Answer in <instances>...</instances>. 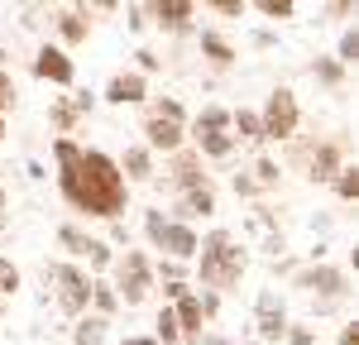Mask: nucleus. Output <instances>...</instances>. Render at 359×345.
Wrapping results in <instances>:
<instances>
[{
    "instance_id": "obj_1",
    "label": "nucleus",
    "mask_w": 359,
    "mask_h": 345,
    "mask_svg": "<svg viewBox=\"0 0 359 345\" xmlns=\"http://www.w3.org/2000/svg\"><path fill=\"white\" fill-rule=\"evenodd\" d=\"M57 192L72 211L96 216V221H120V211L130 206V182L120 177V163L106 149H82L72 163H62Z\"/></svg>"
},
{
    "instance_id": "obj_2",
    "label": "nucleus",
    "mask_w": 359,
    "mask_h": 345,
    "mask_svg": "<svg viewBox=\"0 0 359 345\" xmlns=\"http://www.w3.org/2000/svg\"><path fill=\"white\" fill-rule=\"evenodd\" d=\"M245 269H249V255L230 230L216 226L211 235H201V245H196V278H201L206 292H235Z\"/></svg>"
},
{
    "instance_id": "obj_3",
    "label": "nucleus",
    "mask_w": 359,
    "mask_h": 345,
    "mask_svg": "<svg viewBox=\"0 0 359 345\" xmlns=\"http://www.w3.org/2000/svg\"><path fill=\"white\" fill-rule=\"evenodd\" d=\"M115 273V297H120V307H144L149 302V292L158 288V278H154V259L144 255V250H125V255H115L111 264Z\"/></svg>"
},
{
    "instance_id": "obj_4",
    "label": "nucleus",
    "mask_w": 359,
    "mask_h": 345,
    "mask_svg": "<svg viewBox=\"0 0 359 345\" xmlns=\"http://www.w3.org/2000/svg\"><path fill=\"white\" fill-rule=\"evenodd\" d=\"M48 283H53V302L62 316H86L91 312V273H86L82 264H72V259H57L48 264Z\"/></svg>"
},
{
    "instance_id": "obj_5",
    "label": "nucleus",
    "mask_w": 359,
    "mask_h": 345,
    "mask_svg": "<svg viewBox=\"0 0 359 345\" xmlns=\"http://www.w3.org/2000/svg\"><path fill=\"white\" fill-rule=\"evenodd\" d=\"M187 140L201 158H230L235 154V135H230V111L225 106H206V111L187 120Z\"/></svg>"
},
{
    "instance_id": "obj_6",
    "label": "nucleus",
    "mask_w": 359,
    "mask_h": 345,
    "mask_svg": "<svg viewBox=\"0 0 359 345\" xmlns=\"http://www.w3.org/2000/svg\"><path fill=\"white\" fill-rule=\"evenodd\" d=\"M259 125H264V144L278 140L287 144L297 135V125H302V106H297V91L292 86H273L269 91V101H264V111H259Z\"/></svg>"
},
{
    "instance_id": "obj_7",
    "label": "nucleus",
    "mask_w": 359,
    "mask_h": 345,
    "mask_svg": "<svg viewBox=\"0 0 359 345\" xmlns=\"http://www.w3.org/2000/svg\"><path fill=\"white\" fill-rule=\"evenodd\" d=\"M292 283L302 288V292H311V307H316V312H331L335 302L350 292L345 269H331V264H306V269H297Z\"/></svg>"
},
{
    "instance_id": "obj_8",
    "label": "nucleus",
    "mask_w": 359,
    "mask_h": 345,
    "mask_svg": "<svg viewBox=\"0 0 359 345\" xmlns=\"http://www.w3.org/2000/svg\"><path fill=\"white\" fill-rule=\"evenodd\" d=\"M287 307H283V297H278L273 288H264L259 297H254V336H259V345H283V336H287Z\"/></svg>"
},
{
    "instance_id": "obj_9",
    "label": "nucleus",
    "mask_w": 359,
    "mask_h": 345,
    "mask_svg": "<svg viewBox=\"0 0 359 345\" xmlns=\"http://www.w3.org/2000/svg\"><path fill=\"white\" fill-rule=\"evenodd\" d=\"M139 135H144V149H149V154H168V158H172L177 149H187V120H168V115L144 111Z\"/></svg>"
},
{
    "instance_id": "obj_10",
    "label": "nucleus",
    "mask_w": 359,
    "mask_h": 345,
    "mask_svg": "<svg viewBox=\"0 0 359 345\" xmlns=\"http://www.w3.org/2000/svg\"><path fill=\"white\" fill-rule=\"evenodd\" d=\"M34 77H39V82H53V86H72L77 82V62L62 53L57 43H43V48L34 53Z\"/></svg>"
},
{
    "instance_id": "obj_11",
    "label": "nucleus",
    "mask_w": 359,
    "mask_h": 345,
    "mask_svg": "<svg viewBox=\"0 0 359 345\" xmlns=\"http://www.w3.org/2000/svg\"><path fill=\"white\" fill-rule=\"evenodd\" d=\"M149 20L163 29V34H192L196 5L192 0H154V5H149Z\"/></svg>"
},
{
    "instance_id": "obj_12",
    "label": "nucleus",
    "mask_w": 359,
    "mask_h": 345,
    "mask_svg": "<svg viewBox=\"0 0 359 345\" xmlns=\"http://www.w3.org/2000/svg\"><path fill=\"white\" fill-rule=\"evenodd\" d=\"M196 245H201V235L192 226H182V221H168L163 240H158V255L172 259V264H192L196 259Z\"/></svg>"
},
{
    "instance_id": "obj_13",
    "label": "nucleus",
    "mask_w": 359,
    "mask_h": 345,
    "mask_svg": "<svg viewBox=\"0 0 359 345\" xmlns=\"http://www.w3.org/2000/svg\"><path fill=\"white\" fill-rule=\"evenodd\" d=\"M144 96H149V77H139V72H115L96 101H106V106H139Z\"/></svg>"
},
{
    "instance_id": "obj_14",
    "label": "nucleus",
    "mask_w": 359,
    "mask_h": 345,
    "mask_svg": "<svg viewBox=\"0 0 359 345\" xmlns=\"http://www.w3.org/2000/svg\"><path fill=\"white\" fill-rule=\"evenodd\" d=\"M172 187H182V192H196V187H211V177H206V168H201V154L196 149H177L172 154Z\"/></svg>"
},
{
    "instance_id": "obj_15",
    "label": "nucleus",
    "mask_w": 359,
    "mask_h": 345,
    "mask_svg": "<svg viewBox=\"0 0 359 345\" xmlns=\"http://www.w3.org/2000/svg\"><path fill=\"white\" fill-rule=\"evenodd\" d=\"M196 216H216V187H196V192H182L172 201V221L192 226Z\"/></svg>"
},
{
    "instance_id": "obj_16",
    "label": "nucleus",
    "mask_w": 359,
    "mask_h": 345,
    "mask_svg": "<svg viewBox=\"0 0 359 345\" xmlns=\"http://www.w3.org/2000/svg\"><path fill=\"white\" fill-rule=\"evenodd\" d=\"M86 34H91V15H86V5H72V10H57V48L67 53V48H77L86 43Z\"/></svg>"
},
{
    "instance_id": "obj_17",
    "label": "nucleus",
    "mask_w": 359,
    "mask_h": 345,
    "mask_svg": "<svg viewBox=\"0 0 359 345\" xmlns=\"http://www.w3.org/2000/svg\"><path fill=\"white\" fill-rule=\"evenodd\" d=\"M115 163H120V177L125 182H154V154L144 144H130L125 158H115Z\"/></svg>"
},
{
    "instance_id": "obj_18",
    "label": "nucleus",
    "mask_w": 359,
    "mask_h": 345,
    "mask_svg": "<svg viewBox=\"0 0 359 345\" xmlns=\"http://www.w3.org/2000/svg\"><path fill=\"white\" fill-rule=\"evenodd\" d=\"M345 168V154H340V144H321V149H316V154H311V172H306V177H311V182H331L335 172Z\"/></svg>"
},
{
    "instance_id": "obj_19",
    "label": "nucleus",
    "mask_w": 359,
    "mask_h": 345,
    "mask_svg": "<svg viewBox=\"0 0 359 345\" xmlns=\"http://www.w3.org/2000/svg\"><path fill=\"white\" fill-rule=\"evenodd\" d=\"M230 135H235V144H264V125H259V111H230Z\"/></svg>"
},
{
    "instance_id": "obj_20",
    "label": "nucleus",
    "mask_w": 359,
    "mask_h": 345,
    "mask_svg": "<svg viewBox=\"0 0 359 345\" xmlns=\"http://www.w3.org/2000/svg\"><path fill=\"white\" fill-rule=\"evenodd\" d=\"M57 245H62L72 259H91V250H96V235H86L82 226H72V221H67V226H57Z\"/></svg>"
},
{
    "instance_id": "obj_21",
    "label": "nucleus",
    "mask_w": 359,
    "mask_h": 345,
    "mask_svg": "<svg viewBox=\"0 0 359 345\" xmlns=\"http://www.w3.org/2000/svg\"><path fill=\"white\" fill-rule=\"evenodd\" d=\"M201 53L211 58V67H230V62H235V43H230V39H221V34H216V29H201Z\"/></svg>"
},
{
    "instance_id": "obj_22",
    "label": "nucleus",
    "mask_w": 359,
    "mask_h": 345,
    "mask_svg": "<svg viewBox=\"0 0 359 345\" xmlns=\"http://www.w3.org/2000/svg\"><path fill=\"white\" fill-rule=\"evenodd\" d=\"M106 331H111V321L106 316H77V326H72V345H106Z\"/></svg>"
},
{
    "instance_id": "obj_23",
    "label": "nucleus",
    "mask_w": 359,
    "mask_h": 345,
    "mask_svg": "<svg viewBox=\"0 0 359 345\" xmlns=\"http://www.w3.org/2000/svg\"><path fill=\"white\" fill-rule=\"evenodd\" d=\"M48 120H53L57 140H72V130H77V106H72V96H62V101H53V111H48Z\"/></svg>"
},
{
    "instance_id": "obj_24",
    "label": "nucleus",
    "mask_w": 359,
    "mask_h": 345,
    "mask_svg": "<svg viewBox=\"0 0 359 345\" xmlns=\"http://www.w3.org/2000/svg\"><path fill=\"white\" fill-rule=\"evenodd\" d=\"M91 307H96L91 316H106V321H111V312L120 307V297H115V288L106 283V278H91Z\"/></svg>"
},
{
    "instance_id": "obj_25",
    "label": "nucleus",
    "mask_w": 359,
    "mask_h": 345,
    "mask_svg": "<svg viewBox=\"0 0 359 345\" xmlns=\"http://www.w3.org/2000/svg\"><path fill=\"white\" fill-rule=\"evenodd\" d=\"M331 187H335L340 201H359V163H345V168L331 177Z\"/></svg>"
},
{
    "instance_id": "obj_26",
    "label": "nucleus",
    "mask_w": 359,
    "mask_h": 345,
    "mask_svg": "<svg viewBox=\"0 0 359 345\" xmlns=\"http://www.w3.org/2000/svg\"><path fill=\"white\" fill-rule=\"evenodd\" d=\"M311 77H316V82L321 86H340L345 82V67H340V62H335V58H316V62H311Z\"/></svg>"
},
{
    "instance_id": "obj_27",
    "label": "nucleus",
    "mask_w": 359,
    "mask_h": 345,
    "mask_svg": "<svg viewBox=\"0 0 359 345\" xmlns=\"http://www.w3.org/2000/svg\"><path fill=\"white\" fill-rule=\"evenodd\" d=\"M335 62H340V67H355V62H359V29L355 25L340 34V43H335Z\"/></svg>"
},
{
    "instance_id": "obj_28",
    "label": "nucleus",
    "mask_w": 359,
    "mask_h": 345,
    "mask_svg": "<svg viewBox=\"0 0 359 345\" xmlns=\"http://www.w3.org/2000/svg\"><path fill=\"white\" fill-rule=\"evenodd\" d=\"M20 283H25V278H20V269L0 255V302H5V297H15V292H20Z\"/></svg>"
},
{
    "instance_id": "obj_29",
    "label": "nucleus",
    "mask_w": 359,
    "mask_h": 345,
    "mask_svg": "<svg viewBox=\"0 0 359 345\" xmlns=\"http://www.w3.org/2000/svg\"><path fill=\"white\" fill-rule=\"evenodd\" d=\"M254 10H259L264 20H292V15H297V5H292V0H259Z\"/></svg>"
},
{
    "instance_id": "obj_30",
    "label": "nucleus",
    "mask_w": 359,
    "mask_h": 345,
    "mask_svg": "<svg viewBox=\"0 0 359 345\" xmlns=\"http://www.w3.org/2000/svg\"><path fill=\"white\" fill-rule=\"evenodd\" d=\"M278 177H283L278 158H259L254 163V187H278Z\"/></svg>"
},
{
    "instance_id": "obj_31",
    "label": "nucleus",
    "mask_w": 359,
    "mask_h": 345,
    "mask_svg": "<svg viewBox=\"0 0 359 345\" xmlns=\"http://www.w3.org/2000/svg\"><path fill=\"white\" fill-rule=\"evenodd\" d=\"M163 230H168V216L154 206V211H144V235H149V245L158 250V240H163Z\"/></svg>"
},
{
    "instance_id": "obj_32",
    "label": "nucleus",
    "mask_w": 359,
    "mask_h": 345,
    "mask_svg": "<svg viewBox=\"0 0 359 345\" xmlns=\"http://www.w3.org/2000/svg\"><path fill=\"white\" fill-rule=\"evenodd\" d=\"M149 115H168V120H187V111H182V101H177V96H158V101L149 106Z\"/></svg>"
},
{
    "instance_id": "obj_33",
    "label": "nucleus",
    "mask_w": 359,
    "mask_h": 345,
    "mask_svg": "<svg viewBox=\"0 0 359 345\" xmlns=\"http://www.w3.org/2000/svg\"><path fill=\"white\" fill-rule=\"evenodd\" d=\"M77 154H82V144H77V140H53V163H57V168L72 163Z\"/></svg>"
},
{
    "instance_id": "obj_34",
    "label": "nucleus",
    "mask_w": 359,
    "mask_h": 345,
    "mask_svg": "<svg viewBox=\"0 0 359 345\" xmlns=\"http://www.w3.org/2000/svg\"><path fill=\"white\" fill-rule=\"evenodd\" d=\"M196 302H201V316H206V321H216V312H221V292H206V288H201Z\"/></svg>"
},
{
    "instance_id": "obj_35",
    "label": "nucleus",
    "mask_w": 359,
    "mask_h": 345,
    "mask_svg": "<svg viewBox=\"0 0 359 345\" xmlns=\"http://www.w3.org/2000/svg\"><path fill=\"white\" fill-rule=\"evenodd\" d=\"M15 96H20V91H15V77H10V72H0V111H10V106H15Z\"/></svg>"
},
{
    "instance_id": "obj_36",
    "label": "nucleus",
    "mask_w": 359,
    "mask_h": 345,
    "mask_svg": "<svg viewBox=\"0 0 359 345\" xmlns=\"http://www.w3.org/2000/svg\"><path fill=\"white\" fill-rule=\"evenodd\" d=\"M283 341H287V345H311V341H316V331H311V326H287Z\"/></svg>"
},
{
    "instance_id": "obj_37",
    "label": "nucleus",
    "mask_w": 359,
    "mask_h": 345,
    "mask_svg": "<svg viewBox=\"0 0 359 345\" xmlns=\"http://www.w3.org/2000/svg\"><path fill=\"white\" fill-rule=\"evenodd\" d=\"M211 10H216V15H230V20H240V15L249 10V5H245V0H216Z\"/></svg>"
},
{
    "instance_id": "obj_38",
    "label": "nucleus",
    "mask_w": 359,
    "mask_h": 345,
    "mask_svg": "<svg viewBox=\"0 0 359 345\" xmlns=\"http://www.w3.org/2000/svg\"><path fill=\"white\" fill-rule=\"evenodd\" d=\"M139 77H149V72H158V67H163V62H158V53H149V48H139Z\"/></svg>"
},
{
    "instance_id": "obj_39",
    "label": "nucleus",
    "mask_w": 359,
    "mask_h": 345,
    "mask_svg": "<svg viewBox=\"0 0 359 345\" xmlns=\"http://www.w3.org/2000/svg\"><path fill=\"white\" fill-rule=\"evenodd\" d=\"M106 226H111V240H106V245H125V250H130V226H125V221H106Z\"/></svg>"
},
{
    "instance_id": "obj_40",
    "label": "nucleus",
    "mask_w": 359,
    "mask_h": 345,
    "mask_svg": "<svg viewBox=\"0 0 359 345\" xmlns=\"http://www.w3.org/2000/svg\"><path fill=\"white\" fill-rule=\"evenodd\" d=\"M125 15H130V29H135V34H139L144 25H149V5H130Z\"/></svg>"
},
{
    "instance_id": "obj_41",
    "label": "nucleus",
    "mask_w": 359,
    "mask_h": 345,
    "mask_svg": "<svg viewBox=\"0 0 359 345\" xmlns=\"http://www.w3.org/2000/svg\"><path fill=\"white\" fill-rule=\"evenodd\" d=\"M230 187H235V197H254V192H259V187H254V177H245V172H235V182H230Z\"/></svg>"
},
{
    "instance_id": "obj_42",
    "label": "nucleus",
    "mask_w": 359,
    "mask_h": 345,
    "mask_svg": "<svg viewBox=\"0 0 359 345\" xmlns=\"http://www.w3.org/2000/svg\"><path fill=\"white\" fill-rule=\"evenodd\" d=\"M340 345H359V321H345L340 326Z\"/></svg>"
},
{
    "instance_id": "obj_43",
    "label": "nucleus",
    "mask_w": 359,
    "mask_h": 345,
    "mask_svg": "<svg viewBox=\"0 0 359 345\" xmlns=\"http://www.w3.org/2000/svg\"><path fill=\"white\" fill-rule=\"evenodd\" d=\"M182 292H187V283H163V297H168V302H177Z\"/></svg>"
},
{
    "instance_id": "obj_44",
    "label": "nucleus",
    "mask_w": 359,
    "mask_h": 345,
    "mask_svg": "<svg viewBox=\"0 0 359 345\" xmlns=\"http://www.w3.org/2000/svg\"><path fill=\"white\" fill-rule=\"evenodd\" d=\"M120 345H158V341H154V336H125Z\"/></svg>"
},
{
    "instance_id": "obj_45",
    "label": "nucleus",
    "mask_w": 359,
    "mask_h": 345,
    "mask_svg": "<svg viewBox=\"0 0 359 345\" xmlns=\"http://www.w3.org/2000/svg\"><path fill=\"white\" fill-rule=\"evenodd\" d=\"M5 62H10V53H5V43H0V72H5Z\"/></svg>"
},
{
    "instance_id": "obj_46",
    "label": "nucleus",
    "mask_w": 359,
    "mask_h": 345,
    "mask_svg": "<svg viewBox=\"0 0 359 345\" xmlns=\"http://www.w3.org/2000/svg\"><path fill=\"white\" fill-rule=\"evenodd\" d=\"M0 140H5V111H0Z\"/></svg>"
},
{
    "instance_id": "obj_47",
    "label": "nucleus",
    "mask_w": 359,
    "mask_h": 345,
    "mask_svg": "<svg viewBox=\"0 0 359 345\" xmlns=\"http://www.w3.org/2000/svg\"><path fill=\"white\" fill-rule=\"evenodd\" d=\"M0 211H5V192H0Z\"/></svg>"
},
{
    "instance_id": "obj_48",
    "label": "nucleus",
    "mask_w": 359,
    "mask_h": 345,
    "mask_svg": "<svg viewBox=\"0 0 359 345\" xmlns=\"http://www.w3.org/2000/svg\"><path fill=\"white\" fill-rule=\"evenodd\" d=\"M0 316H5V302H0Z\"/></svg>"
}]
</instances>
